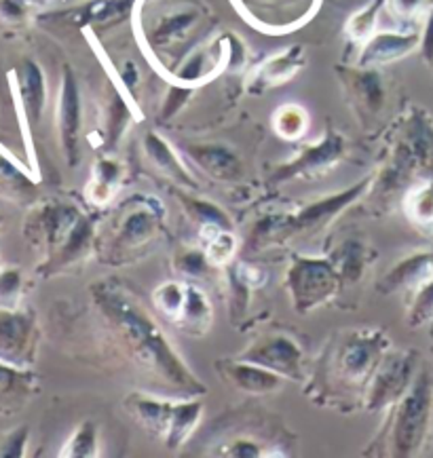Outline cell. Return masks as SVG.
<instances>
[{
    "mask_svg": "<svg viewBox=\"0 0 433 458\" xmlns=\"http://www.w3.org/2000/svg\"><path fill=\"white\" fill-rule=\"evenodd\" d=\"M429 279H433V250H425L402 260L394 271L385 275L383 284H380V292H394L402 290V287L419 290Z\"/></svg>",
    "mask_w": 433,
    "mask_h": 458,
    "instance_id": "2e32d148",
    "label": "cell"
},
{
    "mask_svg": "<svg viewBox=\"0 0 433 458\" xmlns=\"http://www.w3.org/2000/svg\"><path fill=\"white\" fill-rule=\"evenodd\" d=\"M433 319V279L427 281L417 290L411 304V313H408V321L412 327L425 326L427 321Z\"/></svg>",
    "mask_w": 433,
    "mask_h": 458,
    "instance_id": "1f68e13d",
    "label": "cell"
},
{
    "mask_svg": "<svg viewBox=\"0 0 433 458\" xmlns=\"http://www.w3.org/2000/svg\"><path fill=\"white\" fill-rule=\"evenodd\" d=\"M420 49H423L425 62L429 64V66H433V11H431L429 20H427L425 32L420 34Z\"/></svg>",
    "mask_w": 433,
    "mask_h": 458,
    "instance_id": "ab89813d",
    "label": "cell"
},
{
    "mask_svg": "<svg viewBox=\"0 0 433 458\" xmlns=\"http://www.w3.org/2000/svg\"><path fill=\"white\" fill-rule=\"evenodd\" d=\"M23 234L28 243L45 254L38 271L54 275L87 256L93 241V226L74 205L47 201L28 214Z\"/></svg>",
    "mask_w": 433,
    "mask_h": 458,
    "instance_id": "7a4b0ae2",
    "label": "cell"
},
{
    "mask_svg": "<svg viewBox=\"0 0 433 458\" xmlns=\"http://www.w3.org/2000/svg\"><path fill=\"white\" fill-rule=\"evenodd\" d=\"M403 209L414 225L433 226V178L419 180L403 197Z\"/></svg>",
    "mask_w": 433,
    "mask_h": 458,
    "instance_id": "ffe728a7",
    "label": "cell"
},
{
    "mask_svg": "<svg viewBox=\"0 0 433 458\" xmlns=\"http://www.w3.org/2000/svg\"><path fill=\"white\" fill-rule=\"evenodd\" d=\"M366 254L368 250L358 241L344 243V248L338 251L336 256V271L341 275V281H358L361 277V271L366 267Z\"/></svg>",
    "mask_w": 433,
    "mask_h": 458,
    "instance_id": "83f0119b",
    "label": "cell"
},
{
    "mask_svg": "<svg viewBox=\"0 0 433 458\" xmlns=\"http://www.w3.org/2000/svg\"><path fill=\"white\" fill-rule=\"evenodd\" d=\"M28 3L23 0H0V20L7 23H20L26 17Z\"/></svg>",
    "mask_w": 433,
    "mask_h": 458,
    "instance_id": "8d00e7d4",
    "label": "cell"
},
{
    "mask_svg": "<svg viewBox=\"0 0 433 458\" xmlns=\"http://www.w3.org/2000/svg\"><path fill=\"white\" fill-rule=\"evenodd\" d=\"M119 175H121V167L113 161H99L96 167V175H93L91 184H89V199L96 201L98 205L108 203L113 199V192L116 184H119Z\"/></svg>",
    "mask_w": 433,
    "mask_h": 458,
    "instance_id": "4316f807",
    "label": "cell"
},
{
    "mask_svg": "<svg viewBox=\"0 0 433 458\" xmlns=\"http://www.w3.org/2000/svg\"><path fill=\"white\" fill-rule=\"evenodd\" d=\"M189 155L214 178L228 180L239 174L237 157L222 146H191Z\"/></svg>",
    "mask_w": 433,
    "mask_h": 458,
    "instance_id": "d6986e66",
    "label": "cell"
},
{
    "mask_svg": "<svg viewBox=\"0 0 433 458\" xmlns=\"http://www.w3.org/2000/svg\"><path fill=\"white\" fill-rule=\"evenodd\" d=\"M417 372V353L414 351H397L387 353L374 372L370 386L366 391V408H391L403 393L411 389Z\"/></svg>",
    "mask_w": 433,
    "mask_h": 458,
    "instance_id": "ba28073f",
    "label": "cell"
},
{
    "mask_svg": "<svg viewBox=\"0 0 433 458\" xmlns=\"http://www.w3.org/2000/svg\"><path fill=\"white\" fill-rule=\"evenodd\" d=\"M288 285L298 313H307L335 296L341 285V275L330 260L302 258L292 267Z\"/></svg>",
    "mask_w": 433,
    "mask_h": 458,
    "instance_id": "52a82bcc",
    "label": "cell"
},
{
    "mask_svg": "<svg viewBox=\"0 0 433 458\" xmlns=\"http://www.w3.org/2000/svg\"><path fill=\"white\" fill-rule=\"evenodd\" d=\"M203 239H206V254L214 264L228 262L235 254L237 241L228 233V228L220 225L203 226Z\"/></svg>",
    "mask_w": 433,
    "mask_h": 458,
    "instance_id": "d4e9b609",
    "label": "cell"
},
{
    "mask_svg": "<svg viewBox=\"0 0 433 458\" xmlns=\"http://www.w3.org/2000/svg\"><path fill=\"white\" fill-rule=\"evenodd\" d=\"M23 277L20 268H0V309H17L21 301Z\"/></svg>",
    "mask_w": 433,
    "mask_h": 458,
    "instance_id": "f546056e",
    "label": "cell"
},
{
    "mask_svg": "<svg viewBox=\"0 0 433 458\" xmlns=\"http://www.w3.org/2000/svg\"><path fill=\"white\" fill-rule=\"evenodd\" d=\"M301 64H302V57L298 49H292L290 53H284V55L273 57V60L268 62L267 66L259 72L256 87L265 89V87L284 83V81H288L290 76L294 74L298 68H301Z\"/></svg>",
    "mask_w": 433,
    "mask_h": 458,
    "instance_id": "7402d4cb",
    "label": "cell"
},
{
    "mask_svg": "<svg viewBox=\"0 0 433 458\" xmlns=\"http://www.w3.org/2000/svg\"><path fill=\"white\" fill-rule=\"evenodd\" d=\"M420 45L419 32H380L368 40L360 55V66H377L389 64L412 53Z\"/></svg>",
    "mask_w": 433,
    "mask_h": 458,
    "instance_id": "4fadbf2b",
    "label": "cell"
},
{
    "mask_svg": "<svg viewBox=\"0 0 433 458\" xmlns=\"http://www.w3.org/2000/svg\"><path fill=\"white\" fill-rule=\"evenodd\" d=\"M0 222H3V218H0Z\"/></svg>",
    "mask_w": 433,
    "mask_h": 458,
    "instance_id": "b9f144b4",
    "label": "cell"
},
{
    "mask_svg": "<svg viewBox=\"0 0 433 458\" xmlns=\"http://www.w3.org/2000/svg\"><path fill=\"white\" fill-rule=\"evenodd\" d=\"M343 152V140L341 136H327L324 142L315 148H309L301 158H296L292 165L284 169L282 174L277 175L279 180H288L292 175H313L321 172V169L330 167L332 163L341 157Z\"/></svg>",
    "mask_w": 433,
    "mask_h": 458,
    "instance_id": "e0dca14e",
    "label": "cell"
},
{
    "mask_svg": "<svg viewBox=\"0 0 433 458\" xmlns=\"http://www.w3.org/2000/svg\"><path fill=\"white\" fill-rule=\"evenodd\" d=\"M37 389V376L28 372V368H15L0 363V416L26 406Z\"/></svg>",
    "mask_w": 433,
    "mask_h": 458,
    "instance_id": "5bb4252c",
    "label": "cell"
},
{
    "mask_svg": "<svg viewBox=\"0 0 433 458\" xmlns=\"http://www.w3.org/2000/svg\"><path fill=\"white\" fill-rule=\"evenodd\" d=\"M98 454V431L91 422H83L72 437L68 439V444L64 445L62 456H72V458H89Z\"/></svg>",
    "mask_w": 433,
    "mask_h": 458,
    "instance_id": "f1b7e54d",
    "label": "cell"
},
{
    "mask_svg": "<svg viewBox=\"0 0 433 458\" xmlns=\"http://www.w3.org/2000/svg\"><path fill=\"white\" fill-rule=\"evenodd\" d=\"M34 192V184L21 174L13 163L0 157V197L11 199V201H23Z\"/></svg>",
    "mask_w": 433,
    "mask_h": 458,
    "instance_id": "cb8c5ba5",
    "label": "cell"
},
{
    "mask_svg": "<svg viewBox=\"0 0 433 458\" xmlns=\"http://www.w3.org/2000/svg\"><path fill=\"white\" fill-rule=\"evenodd\" d=\"M199 20L197 11H183V13H174L169 17H161L159 21L155 23L149 38L152 40V45H169L174 40H178L183 34H186L195 26V21Z\"/></svg>",
    "mask_w": 433,
    "mask_h": 458,
    "instance_id": "44dd1931",
    "label": "cell"
},
{
    "mask_svg": "<svg viewBox=\"0 0 433 458\" xmlns=\"http://www.w3.org/2000/svg\"><path fill=\"white\" fill-rule=\"evenodd\" d=\"M130 119V110H127V106L123 104V99L119 96L113 98V102H110V108H108V121H106V129H108V142L115 144L119 136L123 133V129H125V123Z\"/></svg>",
    "mask_w": 433,
    "mask_h": 458,
    "instance_id": "836d02e7",
    "label": "cell"
},
{
    "mask_svg": "<svg viewBox=\"0 0 433 458\" xmlns=\"http://www.w3.org/2000/svg\"><path fill=\"white\" fill-rule=\"evenodd\" d=\"M178 268L186 277H209L214 271V262L209 260L206 251H186L178 260Z\"/></svg>",
    "mask_w": 433,
    "mask_h": 458,
    "instance_id": "d6a6232c",
    "label": "cell"
},
{
    "mask_svg": "<svg viewBox=\"0 0 433 458\" xmlns=\"http://www.w3.org/2000/svg\"><path fill=\"white\" fill-rule=\"evenodd\" d=\"M389 186L397 188L408 180L433 178V119L425 110H412L397 144L395 163L387 172Z\"/></svg>",
    "mask_w": 433,
    "mask_h": 458,
    "instance_id": "5b68a950",
    "label": "cell"
},
{
    "mask_svg": "<svg viewBox=\"0 0 433 458\" xmlns=\"http://www.w3.org/2000/svg\"><path fill=\"white\" fill-rule=\"evenodd\" d=\"M380 9V0H374L372 7H366L361 13H358L349 23V32L353 38H368V34L372 32L374 17H377Z\"/></svg>",
    "mask_w": 433,
    "mask_h": 458,
    "instance_id": "e575fe53",
    "label": "cell"
},
{
    "mask_svg": "<svg viewBox=\"0 0 433 458\" xmlns=\"http://www.w3.org/2000/svg\"><path fill=\"white\" fill-rule=\"evenodd\" d=\"M93 301L123 353L152 378L157 395L186 399L206 393V386L199 383L184 361L175 355L159 326L136 301H132L130 293L102 285L93 290Z\"/></svg>",
    "mask_w": 433,
    "mask_h": 458,
    "instance_id": "6da1fadb",
    "label": "cell"
},
{
    "mask_svg": "<svg viewBox=\"0 0 433 458\" xmlns=\"http://www.w3.org/2000/svg\"><path fill=\"white\" fill-rule=\"evenodd\" d=\"M275 127L285 140H298L307 129V114L298 106H284L275 116Z\"/></svg>",
    "mask_w": 433,
    "mask_h": 458,
    "instance_id": "4dcf8cb0",
    "label": "cell"
},
{
    "mask_svg": "<svg viewBox=\"0 0 433 458\" xmlns=\"http://www.w3.org/2000/svg\"><path fill=\"white\" fill-rule=\"evenodd\" d=\"M37 344L34 315L20 309H0V363L28 368L37 357Z\"/></svg>",
    "mask_w": 433,
    "mask_h": 458,
    "instance_id": "9c48e42d",
    "label": "cell"
},
{
    "mask_svg": "<svg viewBox=\"0 0 433 458\" xmlns=\"http://www.w3.org/2000/svg\"><path fill=\"white\" fill-rule=\"evenodd\" d=\"M163 209L152 199H132L123 205L115 222V234L108 243L110 260H130L159 237Z\"/></svg>",
    "mask_w": 433,
    "mask_h": 458,
    "instance_id": "8992f818",
    "label": "cell"
},
{
    "mask_svg": "<svg viewBox=\"0 0 433 458\" xmlns=\"http://www.w3.org/2000/svg\"><path fill=\"white\" fill-rule=\"evenodd\" d=\"M208 72V53L199 51L192 57H189V62H186L183 70L178 72V79L183 81V83H197V81H201Z\"/></svg>",
    "mask_w": 433,
    "mask_h": 458,
    "instance_id": "d590c367",
    "label": "cell"
},
{
    "mask_svg": "<svg viewBox=\"0 0 433 458\" xmlns=\"http://www.w3.org/2000/svg\"><path fill=\"white\" fill-rule=\"evenodd\" d=\"M225 376L239 389L245 393H254V395H265V393L277 391L284 383L282 374L243 360L228 363L225 368Z\"/></svg>",
    "mask_w": 433,
    "mask_h": 458,
    "instance_id": "9a60e30c",
    "label": "cell"
},
{
    "mask_svg": "<svg viewBox=\"0 0 433 458\" xmlns=\"http://www.w3.org/2000/svg\"><path fill=\"white\" fill-rule=\"evenodd\" d=\"M433 412V378L427 369L414 376L411 389L391 406L389 448L394 456H412L423 448Z\"/></svg>",
    "mask_w": 433,
    "mask_h": 458,
    "instance_id": "277c9868",
    "label": "cell"
},
{
    "mask_svg": "<svg viewBox=\"0 0 433 458\" xmlns=\"http://www.w3.org/2000/svg\"><path fill=\"white\" fill-rule=\"evenodd\" d=\"M81 93L72 70L64 68L57 102V129L68 165H76L81 157Z\"/></svg>",
    "mask_w": 433,
    "mask_h": 458,
    "instance_id": "30bf717a",
    "label": "cell"
},
{
    "mask_svg": "<svg viewBox=\"0 0 433 458\" xmlns=\"http://www.w3.org/2000/svg\"><path fill=\"white\" fill-rule=\"evenodd\" d=\"M427 0H389V7L400 17H414L425 7Z\"/></svg>",
    "mask_w": 433,
    "mask_h": 458,
    "instance_id": "f35d334b",
    "label": "cell"
},
{
    "mask_svg": "<svg viewBox=\"0 0 433 458\" xmlns=\"http://www.w3.org/2000/svg\"><path fill=\"white\" fill-rule=\"evenodd\" d=\"M23 3H28V4H45V3H49V0H23Z\"/></svg>",
    "mask_w": 433,
    "mask_h": 458,
    "instance_id": "60d3db41",
    "label": "cell"
},
{
    "mask_svg": "<svg viewBox=\"0 0 433 458\" xmlns=\"http://www.w3.org/2000/svg\"><path fill=\"white\" fill-rule=\"evenodd\" d=\"M17 96H20V104L26 121L30 127H37L45 113L47 102V85L45 74L37 62L23 60L21 66L17 68Z\"/></svg>",
    "mask_w": 433,
    "mask_h": 458,
    "instance_id": "7c38bea8",
    "label": "cell"
},
{
    "mask_svg": "<svg viewBox=\"0 0 433 458\" xmlns=\"http://www.w3.org/2000/svg\"><path fill=\"white\" fill-rule=\"evenodd\" d=\"M239 360L259 363V366L288 376V378H298L302 368V351L298 349L294 340L282 336V334H273V336H265L251 344Z\"/></svg>",
    "mask_w": 433,
    "mask_h": 458,
    "instance_id": "8fae6325",
    "label": "cell"
},
{
    "mask_svg": "<svg viewBox=\"0 0 433 458\" xmlns=\"http://www.w3.org/2000/svg\"><path fill=\"white\" fill-rule=\"evenodd\" d=\"M389 338L380 330L343 334L327 351V361L324 363L327 378L336 383L338 391L353 393V397L364 393L366 397L372 376L389 353Z\"/></svg>",
    "mask_w": 433,
    "mask_h": 458,
    "instance_id": "3957f363",
    "label": "cell"
},
{
    "mask_svg": "<svg viewBox=\"0 0 433 458\" xmlns=\"http://www.w3.org/2000/svg\"><path fill=\"white\" fill-rule=\"evenodd\" d=\"M351 87H353L355 98L364 106L368 113H378L383 106L385 91L380 85V79L374 72H355L351 79Z\"/></svg>",
    "mask_w": 433,
    "mask_h": 458,
    "instance_id": "484cf974",
    "label": "cell"
},
{
    "mask_svg": "<svg viewBox=\"0 0 433 458\" xmlns=\"http://www.w3.org/2000/svg\"><path fill=\"white\" fill-rule=\"evenodd\" d=\"M28 439V428H17L13 436H9L7 442H4V450L0 452L3 456H21L23 448H26Z\"/></svg>",
    "mask_w": 433,
    "mask_h": 458,
    "instance_id": "74e56055",
    "label": "cell"
},
{
    "mask_svg": "<svg viewBox=\"0 0 433 458\" xmlns=\"http://www.w3.org/2000/svg\"><path fill=\"white\" fill-rule=\"evenodd\" d=\"M144 146H146V152H149V157L152 158V163H155V165L159 167L161 172L172 175L174 180L191 182L189 174H186L183 163L178 161V157L174 155V150L169 148V146L163 142L159 136H155V133H149V136H146V140H144Z\"/></svg>",
    "mask_w": 433,
    "mask_h": 458,
    "instance_id": "603a6c76",
    "label": "cell"
},
{
    "mask_svg": "<svg viewBox=\"0 0 433 458\" xmlns=\"http://www.w3.org/2000/svg\"><path fill=\"white\" fill-rule=\"evenodd\" d=\"M209 323H212V304H209L206 292L189 281L184 307L180 310L178 319H175V326L186 334L201 336V334L208 332Z\"/></svg>",
    "mask_w": 433,
    "mask_h": 458,
    "instance_id": "ac0fdd59",
    "label": "cell"
}]
</instances>
